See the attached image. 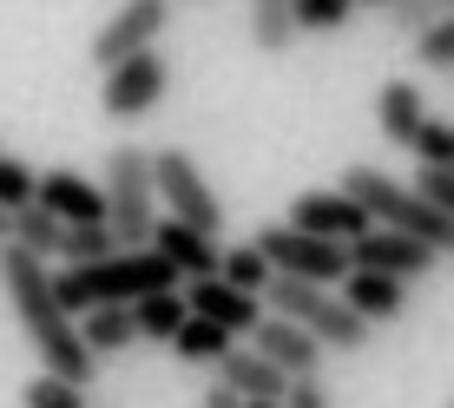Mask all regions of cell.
Segmentation results:
<instances>
[{"label":"cell","instance_id":"cell-31","mask_svg":"<svg viewBox=\"0 0 454 408\" xmlns=\"http://www.w3.org/2000/svg\"><path fill=\"white\" fill-rule=\"evenodd\" d=\"M415 192L428 198L434 211L454 217V165H421V159H415Z\"/></svg>","mask_w":454,"mask_h":408},{"label":"cell","instance_id":"cell-14","mask_svg":"<svg viewBox=\"0 0 454 408\" xmlns=\"http://www.w3.org/2000/svg\"><path fill=\"white\" fill-rule=\"evenodd\" d=\"M34 204H46L59 224H106V184H92V178H80V171H67V165H53L40 178Z\"/></svg>","mask_w":454,"mask_h":408},{"label":"cell","instance_id":"cell-20","mask_svg":"<svg viewBox=\"0 0 454 408\" xmlns=\"http://www.w3.org/2000/svg\"><path fill=\"white\" fill-rule=\"evenodd\" d=\"M231 349H238V336H231L224 323L198 317V310L184 317V329H178V336H171V356H178V363H192V369H217Z\"/></svg>","mask_w":454,"mask_h":408},{"label":"cell","instance_id":"cell-6","mask_svg":"<svg viewBox=\"0 0 454 408\" xmlns=\"http://www.w3.org/2000/svg\"><path fill=\"white\" fill-rule=\"evenodd\" d=\"M152 184H159V204H165V217H184V224H198V231H224V198L211 192V178L198 171V159L184 145H159L152 152Z\"/></svg>","mask_w":454,"mask_h":408},{"label":"cell","instance_id":"cell-39","mask_svg":"<svg viewBox=\"0 0 454 408\" xmlns=\"http://www.w3.org/2000/svg\"><path fill=\"white\" fill-rule=\"evenodd\" d=\"M448 408H454V402H448Z\"/></svg>","mask_w":454,"mask_h":408},{"label":"cell","instance_id":"cell-22","mask_svg":"<svg viewBox=\"0 0 454 408\" xmlns=\"http://www.w3.org/2000/svg\"><path fill=\"white\" fill-rule=\"evenodd\" d=\"M250 40H257V53H290L303 40L296 0H250Z\"/></svg>","mask_w":454,"mask_h":408},{"label":"cell","instance_id":"cell-35","mask_svg":"<svg viewBox=\"0 0 454 408\" xmlns=\"http://www.w3.org/2000/svg\"><path fill=\"white\" fill-rule=\"evenodd\" d=\"M7 244H13V211L0 204V250H7Z\"/></svg>","mask_w":454,"mask_h":408},{"label":"cell","instance_id":"cell-29","mask_svg":"<svg viewBox=\"0 0 454 408\" xmlns=\"http://www.w3.org/2000/svg\"><path fill=\"white\" fill-rule=\"evenodd\" d=\"M442 13H454V0H402V7H388V13H382V20L395 27L402 40H415V34H428Z\"/></svg>","mask_w":454,"mask_h":408},{"label":"cell","instance_id":"cell-12","mask_svg":"<svg viewBox=\"0 0 454 408\" xmlns=\"http://www.w3.org/2000/svg\"><path fill=\"white\" fill-rule=\"evenodd\" d=\"M184 296H192L198 317L224 323L231 336H250V329L270 317V303H263L257 290H238V284H224V277H192V284H184Z\"/></svg>","mask_w":454,"mask_h":408},{"label":"cell","instance_id":"cell-1","mask_svg":"<svg viewBox=\"0 0 454 408\" xmlns=\"http://www.w3.org/2000/svg\"><path fill=\"white\" fill-rule=\"evenodd\" d=\"M0 290H7V310H13V323H20V336L34 342V356L53 375L86 382V375L99 369V356H92L86 336H80V317L59 303L53 271H46L40 257H27L20 244H7V250H0Z\"/></svg>","mask_w":454,"mask_h":408},{"label":"cell","instance_id":"cell-15","mask_svg":"<svg viewBox=\"0 0 454 408\" xmlns=\"http://www.w3.org/2000/svg\"><path fill=\"white\" fill-rule=\"evenodd\" d=\"M250 342H257V349L270 356V363L284 369V375H317V369H323V356H330V349H323V342L309 336L303 323L277 317V310H270V317H263L257 329H250Z\"/></svg>","mask_w":454,"mask_h":408},{"label":"cell","instance_id":"cell-24","mask_svg":"<svg viewBox=\"0 0 454 408\" xmlns=\"http://www.w3.org/2000/svg\"><path fill=\"white\" fill-rule=\"evenodd\" d=\"M20 408H86V382H73V375L40 369L34 382L20 388Z\"/></svg>","mask_w":454,"mask_h":408},{"label":"cell","instance_id":"cell-18","mask_svg":"<svg viewBox=\"0 0 454 408\" xmlns=\"http://www.w3.org/2000/svg\"><path fill=\"white\" fill-rule=\"evenodd\" d=\"M342 296H349L369 323H395L402 310H409V284H402V277H388V271H363V263L342 277Z\"/></svg>","mask_w":454,"mask_h":408},{"label":"cell","instance_id":"cell-10","mask_svg":"<svg viewBox=\"0 0 454 408\" xmlns=\"http://www.w3.org/2000/svg\"><path fill=\"white\" fill-rule=\"evenodd\" d=\"M284 217H290V224H303V231H317V238H336V244H356V238H369V231H375L369 204L349 198L342 184H336V192H296Z\"/></svg>","mask_w":454,"mask_h":408},{"label":"cell","instance_id":"cell-30","mask_svg":"<svg viewBox=\"0 0 454 408\" xmlns=\"http://www.w3.org/2000/svg\"><path fill=\"white\" fill-rule=\"evenodd\" d=\"M415 59H421V67H448L454 73V13H442L428 34H415Z\"/></svg>","mask_w":454,"mask_h":408},{"label":"cell","instance_id":"cell-16","mask_svg":"<svg viewBox=\"0 0 454 408\" xmlns=\"http://www.w3.org/2000/svg\"><path fill=\"white\" fill-rule=\"evenodd\" d=\"M375 125H382L388 145L415 152L421 125H428V99H421V86H415V80H388L382 92H375Z\"/></svg>","mask_w":454,"mask_h":408},{"label":"cell","instance_id":"cell-36","mask_svg":"<svg viewBox=\"0 0 454 408\" xmlns=\"http://www.w3.org/2000/svg\"><path fill=\"white\" fill-rule=\"evenodd\" d=\"M356 7H375V13H388V7H402V0H356Z\"/></svg>","mask_w":454,"mask_h":408},{"label":"cell","instance_id":"cell-8","mask_svg":"<svg viewBox=\"0 0 454 408\" xmlns=\"http://www.w3.org/2000/svg\"><path fill=\"white\" fill-rule=\"evenodd\" d=\"M165 92H171V59L152 46V53H132V59H119V67L106 73L99 106H106V119L132 125V119H152V113H159Z\"/></svg>","mask_w":454,"mask_h":408},{"label":"cell","instance_id":"cell-34","mask_svg":"<svg viewBox=\"0 0 454 408\" xmlns=\"http://www.w3.org/2000/svg\"><path fill=\"white\" fill-rule=\"evenodd\" d=\"M198 408H244V396H238L231 382H217V375H211V382H205V396H198Z\"/></svg>","mask_w":454,"mask_h":408},{"label":"cell","instance_id":"cell-11","mask_svg":"<svg viewBox=\"0 0 454 408\" xmlns=\"http://www.w3.org/2000/svg\"><path fill=\"white\" fill-rule=\"evenodd\" d=\"M349 257L363 263V271H388V277H402V284H415V277H428L434 263H442V250L409 238V231H395V224H375L369 238L349 244Z\"/></svg>","mask_w":454,"mask_h":408},{"label":"cell","instance_id":"cell-27","mask_svg":"<svg viewBox=\"0 0 454 408\" xmlns=\"http://www.w3.org/2000/svg\"><path fill=\"white\" fill-rule=\"evenodd\" d=\"M356 13H363L356 0H296V27L303 34H342Z\"/></svg>","mask_w":454,"mask_h":408},{"label":"cell","instance_id":"cell-7","mask_svg":"<svg viewBox=\"0 0 454 408\" xmlns=\"http://www.w3.org/2000/svg\"><path fill=\"white\" fill-rule=\"evenodd\" d=\"M257 250L270 257V271H284V277H309V284H342V277L356 271V257H349V244H336V238H317V231H303V224H263L257 231Z\"/></svg>","mask_w":454,"mask_h":408},{"label":"cell","instance_id":"cell-5","mask_svg":"<svg viewBox=\"0 0 454 408\" xmlns=\"http://www.w3.org/2000/svg\"><path fill=\"white\" fill-rule=\"evenodd\" d=\"M106 224L125 250L152 244V204H159V184H152V152L145 145H113L106 152Z\"/></svg>","mask_w":454,"mask_h":408},{"label":"cell","instance_id":"cell-23","mask_svg":"<svg viewBox=\"0 0 454 408\" xmlns=\"http://www.w3.org/2000/svg\"><path fill=\"white\" fill-rule=\"evenodd\" d=\"M13 244H20L27 257H40V263H59V250H67V224H59L46 204H27V211H13Z\"/></svg>","mask_w":454,"mask_h":408},{"label":"cell","instance_id":"cell-19","mask_svg":"<svg viewBox=\"0 0 454 408\" xmlns=\"http://www.w3.org/2000/svg\"><path fill=\"white\" fill-rule=\"evenodd\" d=\"M80 336H86V349L99 356H125L132 342H145L138 336V317H132V303H99V310H86L80 317Z\"/></svg>","mask_w":454,"mask_h":408},{"label":"cell","instance_id":"cell-38","mask_svg":"<svg viewBox=\"0 0 454 408\" xmlns=\"http://www.w3.org/2000/svg\"><path fill=\"white\" fill-rule=\"evenodd\" d=\"M0 152H7V145H0Z\"/></svg>","mask_w":454,"mask_h":408},{"label":"cell","instance_id":"cell-3","mask_svg":"<svg viewBox=\"0 0 454 408\" xmlns=\"http://www.w3.org/2000/svg\"><path fill=\"white\" fill-rule=\"evenodd\" d=\"M263 303H270L277 317L303 323L330 356H356V349L369 342V329H375V323H369L363 310H356L349 296L336 290V284H309V277H284V271L263 284Z\"/></svg>","mask_w":454,"mask_h":408},{"label":"cell","instance_id":"cell-21","mask_svg":"<svg viewBox=\"0 0 454 408\" xmlns=\"http://www.w3.org/2000/svg\"><path fill=\"white\" fill-rule=\"evenodd\" d=\"M132 317H138V336L145 342H171L184 329V317H192V296H184V284L178 290H152V296L132 303Z\"/></svg>","mask_w":454,"mask_h":408},{"label":"cell","instance_id":"cell-2","mask_svg":"<svg viewBox=\"0 0 454 408\" xmlns=\"http://www.w3.org/2000/svg\"><path fill=\"white\" fill-rule=\"evenodd\" d=\"M184 277H178V263L165 257V250H152V244H138V250H113V257H99V263H67V271H53V290H59V303L73 310V317H86V310H99V303H138V296H152V290H178Z\"/></svg>","mask_w":454,"mask_h":408},{"label":"cell","instance_id":"cell-13","mask_svg":"<svg viewBox=\"0 0 454 408\" xmlns=\"http://www.w3.org/2000/svg\"><path fill=\"white\" fill-rule=\"evenodd\" d=\"M152 250H165V257L178 263L184 284H192V277H217V271H224V244H217L211 231L184 224V217H159V224H152Z\"/></svg>","mask_w":454,"mask_h":408},{"label":"cell","instance_id":"cell-32","mask_svg":"<svg viewBox=\"0 0 454 408\" xmlns=\"http://www.w3.org/2000/svg\"><path fill=\"white\" fill-rule=\"evenodd\" d=\"M415 159L421 165H454V125L448 119L428 113V125H421V138H415Z\"/></svg>","mask_w":454,"mask_h":408},{"label":"cell","instance_id":"cell-4","mask_svg":"<svg viewBox=\"0 0 454 408\" xmlns=\"http://www.w3.org/2000/svg\"><path fill=\"white\" fill-rule=\"evenodd\" d=\"M342 192L363 198L375 224H395V231H409V238L434 244L442 257H454V217H448V211H434V204L421 198L415 184H395L382 165H349V171H342Z\"/></svg>","mask_w":454,"mask_h":408},{"label":"cell","instance_id":"cell-37","mask_svg":"<svg viewBox=\"0 0 454 408\" xmlns=\"http://www.w3.org/2000/svg\"><path fill=\"white\" fill-rule=\"evenodd\" d=\"M244 408H284V402H244Z\"/></svg>","mask_w":454,"mask_h":408},{"label":"cell","instance_id":"cell-9","mask_svg":"<svg viewBox=\"0 0 454 408\" xmlns=\"http://www.w3.org/2000/svg\"><path fill=\"white\" fill-rule=\"evenodd\" d=\"M171 27V7L165 0H125V7L113 13V20L99 27V34H92V67L99 73H113L119 59H132V53H152V46H159V34Z\"/></svg>","mask_w":454,"mask_h":408},{"label":"cell","instance_id":"cell-26","mask_svg":"<svg viewBox=\"0 0 454 408\" xmlns=\"http://www.w3.org/2000/svg\"><path fill=\"white\" fill-rule=\"evenodd\" d=\"M119 238H113V224H67V250H59V263H99V257H113Z\"/></svg>","mask_w":454,"mask_h":408},{"label":"cell","instance_id":"cell-25","mask_svg":"<svg viewBox=\"0 0 454 408\" xmlns=\"http://www.w3.org/2000/svg\"><path fill=\"white\" fill-rule=\"evenodd\" d=\"M217 277H224V284H238V290H257L263 296V284H270V257H263V250H257V238H250V244H231L224 250V271H217Z\"/></svg>","mask_w":454,"mask_h":408},{"label":"cell","instance_id":"cell-33","mask_svg":"<svg viewBox=\"0 0 454 408\" xmlns=\"http://www.w3.org/2000/svg\"><path fill=\"white\" fill-rule=\"evenodd\" d=\"M284 408H330V388L317 382V375H290V396Z\"/></svg>","mask_w":454,"mask_h":408},{"label":"cell","instance_id":"cell-17","mask_svg":"<svg viewBox=\"0 0 454 408\" xmlns=\"http://www.w3.org/2000/svg\"><path fill=\"white\" fill-rule=\"evenodd\" d=\"M217 382H231L244 402H284L290 396V375L277 369L257 342H250V349H231L224 363H217Z\"/></svg>","mask_w":454,"mask_h":408},{"label":"cell","instance_id":"cell-28","mask_svg":"<svg viewBox=\"0 0 454 408\" xmlns=\"http://www.w3.org/2000/svg\"><path fill=\"white\" fill-rule=\"evenodd\" d=\"M34 192H40V171L27 159H13V152H0V204H7V211H27Z\"/></svg>","mask_w":454,"mask_h":408}]
</instances>
